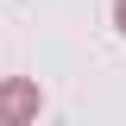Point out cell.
<instances>
[{
  "mask_svg": "<svg viewBox=\"0 0 126 126\" xmlns=\"http://www.w3.org/2000/svg\"><path fill=\"white\" fill-rule=\"evenodd\" d=\"M38 107H44V94H38L32 76H6L0 82V126H32Z\"/></svg>",
  "mask_w": 126,
  "mask_h": 126,
  "instance_id": "6da1fadb",
  "label": "cell"
},
{
  "mask_svg": "<svg viewBox=\"0 0 126 126\" xmlns=\"http://www.w3.org/2000/svg\"><path fill=\"white\" fill-rule=\"evenodd\" d=\"M113 32L126 38V0H113Z\"/></svg>",
  "mask_w": 126,
  "mask_h": 126,
  "instance_id": "7a4b0ae2",
  "label": "cell"
}]
</instances>
